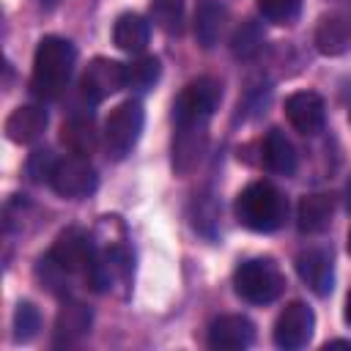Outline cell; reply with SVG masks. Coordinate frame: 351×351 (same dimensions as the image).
<instances>
[{
	"label": "cell",
	"instance_id": "obj_10",
	"mask_svg": "<svg viewBox=\"0 0 351 351\" xmlns=\"http://www.w3.org/2000/svg\"><path fill=\"white\" fill-rule=\"evenodd\" d=\"M285 118L302 134H315L324 129L326 104L315 90H296L285 99Z\"/></svg>",
	"mask_w": 351,
	"mask_h": 351
},
{
	"label": "cell",
	"instance_id": "obj_26",
	"mask_svg": "<svg viewBox=\"0 0 351 351\" xmlns=\"http://www.w3.org/2000/svg\"><path fill=\"white\" fill-rule=\"evenodd\" d=\"M217 217H219V211H217L211 195H200V200H195V228L203 230L206 236H214Z\"/></svg>",
	"mask_w": 351,
	"mask_h": 351
},
{
	"label": "cell",
	"instance_id": "obj_17",
	"mask_svg": "<svg viewBox=\"0 0 351 351\" xmlns=\"http://www.w3.org/2000/svg\"><path fill=\"white\" fill-rule=\"evenodd\" d=\"M296 148L285 137V132L271 129L263 140V165L274 176H293L296 173Z\"/></svg>",
	"mask_w": 351,
	"mask_h": 351
},
{
	"label": "cell",
	"instance_id": "obj_13",
	"mask_svg": "<svg viewBox=\"0 0 351 351\" xmlns=\"http://www.w3.org/2000/svg\"><path fill=\"white\" fill-rule=\"evenodd\" d=\"M47 129V112L38 104H19L5 121V137L11 143H36Z\"/></svg>",
	"mask_w": 351,
	"mask_h": 351
},
{
	"label": "cell",
	"instance_id": "obj_29",
	"mask_svg": "<svg viewBox=\"0 0 351 351\" xmlns=\"http://www.w3.org/2000/svg\"><path fill=\"white\" fill-rule=\"evenodd\" d=\"M346 203H348V211H351V184H348V189H346Z\"/></svg>",
	"mask_w": 351,
	"mask_h": 351
},
{
	"label": "cell",
	"instance_id": "obj_14",
	"mask_svg": "<svg viewBox=\"0 0 351 351\" xmlns=\"http://www.w3.org/2000/svg\"><path fill=\"white\" fill-rule=\"evenodd\" d=\"M90 329V310L77 302L66 299L55 318V346H74L80 337H85Z\"/></svg>",
	"mask_w": 351,
	"mask_h": 351
},
{
	"label": "cell",
	"instance_id": "obj_9",
	"mask_svg": "<svg viewBox=\"0 0 351 351\" xmlns=\"http://www.w3.org/2000/svg\"><path fill=\"white\" fill-rule=\"evenodd\" d=\"M80 88H82V96H85L88 101L99 104V101L107 99L110 93L126 88V69H123V63H118V60L96 58V60H90V66L85 69Z\"/></svg>",
	"mask_w": 351,
	"mask_h": 351
},
{
	"label": "cell",
	"instance_id": "obj_23",
	"mask_svg": "<svg viewBox=\"0 0 351 351\" xmlns=\"http://www.w3.org/2000/svg\"><path fill=\"white\" fill-rule=\"evenodd\" d=\"M230 47H233V55H236V58H255V55L261 52V47H263V30H261V25L252 22V19H247V22L233 33Z\"/></svg>",
	"mask_w": 351,
	"mask_h": 351
},
{
	"label": "cell",
	"instance_id": "obj_6",
	"mask_svg": "<svg viewBox=\"0 0 351 351\" xmlns=\"http://www.w3.org/2000/svg\"><path fill=\"white\" fill-rule=\"evenodd\" d=\"M49 186H52L60 197L80 200V197H88V195L96 192L99 176H96V167L90 165L88 156L69 154V156H63V159H55V167H52V173H49Z\"/></svg>",
	"mask_w": 351,
	"mask_h": 351
},
{
	"label": "cell",
	"instance_id": "obj_19",
	"mask_svg": "<svg viewBox=\"0 0 351 351\" xmlns=\"http://www.w3.org/2000/svg\"><path fill=\"white\" fill-rule=\"evenodd\" d=\"M225 5L219 0H200L195 8V38L200 47H214L225 27Z\"/></svg>",
	"mask_w": 351,
	"mask_h": 351
},
{
	"label": "cell",
	"instance_id": "obj_25",
	"mask_svg": "<svg viewBox=\"0 0 351 351\" xmlns=\"http://www.w3.org/2000/svg\"><path fill=\"white\" fill-rule=\"evenodd\" d=\"M299 8H302V0H258L261 16L269 22H277V25L293 22Z\"/></svg>",
	"mask_w": 351,
	"mask_h": 351
},
{
	"label": "cell",
	"instance_id": "obj_22",
	"mask_svg": "<svg viewBox=\"0 0 351 351\" xmlns=\"http://www.w3.org/2000/svg\"><path fill=\"white\" fill-rule=\"evenodd\" d=\"M151 19L165 33H181L184 27V0H154Z\"/></svg>",
	"mask_w": 351,
	"mask_h": 351
},
{
	"label": "cell",
	"instance_id": "obj_5",
	"mask_svg": "<svg viewBox=\"0 0 351 351\" xmlns=\"http://www.w3.org/2000/svg\"><path fill=\"white\" fill-rule=\"evenodd\" d=\"M219 99H222V85L214 77H197L178 93L173 104V121L176 123H208Z\"/></svg>",
	"mask_w": 351,
	"mask_h": 351
},
{
	"label": "cell",
	"instance_id": "obj_30",
	"mask_svg": "<svg viewBox=\"0 0 351 351\" xmlns=\"http://www.w3.org/2000/svg\"><path fill=\"white\" fill-rule=\"evenodd\" d=\"M348 252H351V230H348Z\"/></svg>",
	"mask_w": 351,
	"mask_h": 351
},
{
	"label": "cell",
	"instance_id": "obj_28",
	"mask_svg": "<svg viewBox=\"0 0 351 351\" xmlns=\"http://www.w3.org/2000/svg\"><path fill=\"white\" fill-rule=\"evenodd\" d=\"M343 315H346V324L351 326V291H348V296H346V313H343Z\"/></svg>",
	"mask_w": 351,
	"mask_h": 351
},
{
	"label": "cell",
	"instance_id": "obj_24",
	"mask_svg": "<svg viewBox=\"0 0 351 351\" xmlns=\"http://www.w3.org/2000/svg\"><path fill=\"white\" fill-rule=\"evenodd\" d=\"M38 329H41V315H38V310H36L30 302H22V304L16 307V313H14V337H16L19 343H27V340H33V337L38 335Z\"/></svg>",
	"mask_w": 351,
	"mask_h": 351
},
{
	"label": "cell",
	"instance_id": "obj_16",
	"mask_svg": "<svg viewBox=\"0 0 351 351\" xmlns=\"http://www.w3.org/2000/svg\"><path fill=\"white\" fill-rule=\"evenodd\" d=\"M335 214V200L332 195L315 192V195H304L299 200V211H296V225L302 233H321L329 228Z\"/></svg>",
	"mask_w": 351,
	"mask_h": 351
},
{
	"label": "cell",
	"instance_id": "obj_2",
	"mask_svg": "<svg viewBox=\"0 0 351 351\" xmlns=\"http://www.w3.org/2000/svg\"><path fill=\"white\" fill-rule=\"evenodd\" d=\"M288 203L277 186L269 181H252L247 184L236 197V217L244 228L255 233H271L285 222Z\"/></svg>",
	"mask_w": 351,
	"mask_h": 351
},
{
	"label": "cell",
	"instance_id": "obj_4",
	"mask_svg": "<svg viewBox=\"0 0 351 351\" xmlns=\"http://www.w3.org/2000/svg\"><path fill=\"white\" fill-rule=\"evenodd\" d=\"M143 123H145L143 104L137 99L121 101L104 123V148H107V154L112 159H123L126 154H132V148L137 145V140L143 134Z\"/></svg>",
	"mask_w": 351,
	"mask_h": 351
},
{
	"label": "cell",
	"instance_id": "obj_20",
	"mask_svg": "<svg viewBox=\"0 0 351 351\" xmlns=\"http://www.w3.org/2000/svg\"><path fill=\"white\" fill-rule=\"evenodd\" d=\"M60 143L80 156H88L96 148V126L88 115H71L60 126Z\"/></svg>",
	"mask_w": 351,
	"mask_h": 351
},
{
	"label": "cell",
	"instance_id": "obj_21",
	"mask_svg": "<svg viewBox=\"0 0 351 351\" xmlns=\"http://www.w3.org/2000/svg\"><path fill=\"white\" fill-rule=\"evenodd\" d=\"M126 69V88L129 90H148L154 88V82L159 80V60L151 55H137L129 63H123Z\"/></svg>",
	"mask_w": 351,
	"mask_h": 351
},
{
	"label": "cell",
	"instance_id": "obj_15",
	"mask_svg": "<svg viewBox=\"0 0 351 351\" xmlns=\"http://www.w3.org/2000/svg\"><path fill=\"white\" fill-rule=\"evenodd\" d=\"M151 38V25L140 14H121L112 25V41L129 55H143Z\"/></svg>",
	"mask_w": 351,
	"mask_h": 351
},
{
	"label": "cell",
	"instance_id": "obj_7",
	"mask_svg": "<svg viewBox=\"0 0 351 351\" xmlns=\"http://www.w3.org/2000/svg\"><path fill=\"white\" fill-rule=\"evenodd\" d=\"M47 255L63 271H69L71 277H82L88 282V274H90L93 258H96V239L80 228H69L55 239V244Z\"/></svg>",
	"mask_w": 351,
	"mask_h": 351
},
{
	"label": "cell",
	"instance_id": "obj_11",
	"mask_svg": "<svg viewBox=\"0 0 351 351\" xmlns=\"http://www.w3.org/2000/svg\"><path fill=\"white\" fill-rule=\"evenodd\" d=\"M255 340V324L247 315H219L208 326V346L219 351H241L250 348Z\"/></svg>",
	"mask_w": 351,
	"mask_h": 351
},
{
	"label": "cell",
	"instance_id": "obj_1",
	"mask_svg": "<svg viewBox=\"0 0 351 351\" xmlns=\"http://www.w3.org/2000/svg\"><path fill=\"white\" fill-rule=\"evenodd\" d=\"M74 60H77V52L69 38L44 36L33 55V77H30L33 93L47 101L63 96L74 71Z\"/></svg>",
	"mask_w": 351,
	"mask_h": 351
},
{
	"label": "cell",
	"instance_id": "obj_3",
	"mask_svg": "<svg viewBox=\"0 0 351 351\" xmlns=\"http://www.w3.org/2000/svg\"><path fill=\"white\" fill-rule=\"evenodd\" d=\"M233 288L250 304H269L282 293L285 277L274 261L252 258V261L239 263V269L233 271Z\"/></svg>",
	"mask_w": 351,
	"mask_h": 351
},
{
	"label": "cell",
	"instance_id": "obj_8",
	"mask_svg": "<svg viewBox=\"0 0 351 351\" xmlns=\"http://www.w3.org/2000/svg\"><path fill=\"white\" fill-rule=\"evenodd\" d=\"M315 329V315L304 302H291L282 307V313L274 321V343L285 351L302 348L310 343Z\"/></svg>",
	"mask_w": 351,
	"mask_h": 351
},
{
	"label": "cell",
	"instance_id": "obj_18",
	"mask_svg": "<svg viewBox=\"0 0 351 351\" xmlns=\"http://www.w3.org/2000/svg\"><path fill=\"white\" fill-rule=\"evenodd\" d=\"M315 47L324 55H343L351 47V25L340 14H326L321 16L315 27Z\"/></svg>",
	"mask_w": 351,
	"mask_h": 351
},
{
	"label": "cell",
	"instance_id": "obj_12",
	"mask_svg": "<svg viewBox=\"0 0 351 351\" xmlns=\"http://www.w3.org/2000/svg\"><path fill=\"white\" fill-rule=\"evenodd\" d=\"M296 271L302 277V282L318 293V296H326L332 291V282H335V263H332V255L321 247H310L304 252H299L296 258Z\"/></svg>",
	"mask_w": 351,
	"mask_h": 351
},
{
	"label": "cell",
	"instance_id": "obj_27",
	"mask_svg": "<svg viewBox=\"0 0 351 351\" xmlns=\"http://www.w3.org/2000/svg\"><path fill=\"white\" fill-rule=\"evenodd\" d=\"M52 167H55V159H52L49 151H36V154L30 156V165H27L33 181H49Z\"/></svg>",
	"mask_w": 351,
	"mask_h": 351
}]
</instances>
